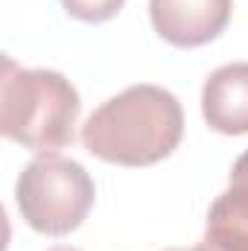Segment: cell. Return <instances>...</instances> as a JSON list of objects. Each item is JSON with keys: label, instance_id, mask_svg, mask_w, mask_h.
<instances>
[{"label": "cell", "instance_id": "5b68a950", "mask_svg": "<svg viewBox=\"0 0 248 251\" xmlns=\"http://www.w3.org/2000/svg\"><path fill=\"white\" fill-rule=\"evenodd\" d=\"M201 114L222 134H248V62L213 70L201 88Z\"/></svg>", "mask_w": 248, "mask_h": 251}, {"label": "cell", "instance_id": "30bf717a", "mask_svg": "<svg viewBox=\"0 0 248 251\" xmlns=\"http://www.w3.org/2000/svg\"><path fill=\"white\" fill-rule=\"evenodd\" d=\"M164 251H187V249H164Z\"/></svg>", "mask_w": 248, "mask_h": 251}, {"label": "cell", "instance_id": "52a82bcc", "mask_svg": "<svg viewBox=\"0 0 248 251\" xmlns=\"http://www.w3.org/2000/svg\"><path fill=\"white\" fill-rule=\"evenodd\" d=\"M123 3L125 0H62L67 15H73L79 21H91V24H99V21L114 18L123 9Z\"/></svg>", "mask_w": 248, "mask_h": 251}, {"label": "cell", "instance_id": "9c48e42d", "mask_svg": "<svg viewBox=\"0 0 248 251\" xmlns=\"http://www.w3.org/2000/svg\"><path fill=\"white\" fill-rule=\"evenodd\" d=\"M50 251H79V249H70V246H53Z\"/></svg>", "mask_w": 248, "mask_h": 251}, {"label": "cell", "instance_id": "ba28073f", "mask_svg": "<svg viewBox=\"0 0 248 251\" xmlns=\"http://www.w3.org/2000/svg\"><path fill=\"white\" fill-rule=\"evenodd\" d=\"M231 184H248V152H243L231 170Z\"/></svg>", "mask_w": 248, "mask_h": 251}, {"label": "cell", "instance_id": "8992f818", "mask_svg": "<svg viewBox=\"0 0 248 251\" xmlns=\"http://www.w3.org/2000/svg\"><path fill=\"white\" fill-rule=\"evenodd\" d=\"M193 251H248V234L228 228V225H213L207 222V231L201 237V243Z\"/></svg>", "mask_w": 248, "mask_h": 251}, {"label": "cell", "instance_id": "277c9868", "mask_svg": "<svg viewBox=\"0 0 248 251\" xmlns=\"http://www.w3.org/2000/svg\"><path fill=\"white\" fill-rule=\"evenodd\" d=\"M149 15L161 38L175 47L213 41L231 21V0H149Z\"/></svg>", "mask_w": 248, "mask_h": 251}, {"label": "cell", "instance_id": "3957f363", "mask_svg": "<svg viewBox=\"0 0 248 251\" xmlns=\"http://www.w3.org/2000/svg\"><path fill=\"white\" fill-rule=\"evenodd\" d=\"M15 196L29 228L62 237L82 225L97 193L82 164L50 152L24 167Z\"/></svg>", "mask_w": 248, "mask_h": 251}, {"label": "cell", "instance_id": "6da1fadb", "mask_svg": "<svg viewBox=\"0 0 248 251\" xmlns=\"http://www.w3.org/2000/svg\"><path fill=\"white\" fill-rule=\"evenodd\" d=\"M184 134V114L175 94L158 85H131L105 100L82 126V143L91 155L123 164L149 167L164 161Z\"/></svg>", "mask_w": 248, "mask_h": 251}, {"label": "cell", "instance_id": "7a4b0ae2", "mask_svg": "<svg viewBox=\"0 0 248 251\" xmlns=\"http://www.w3.org/2000/svg\"><path fill=\"white\" fill-rule=\"evenodd\" d=\"M79 94L56 70H24L3 59L0 79V131L41 155H50L73 140L79 120Z\"/></svg>", "mask_w": 248, "mask_h": 251}]
</instances>
